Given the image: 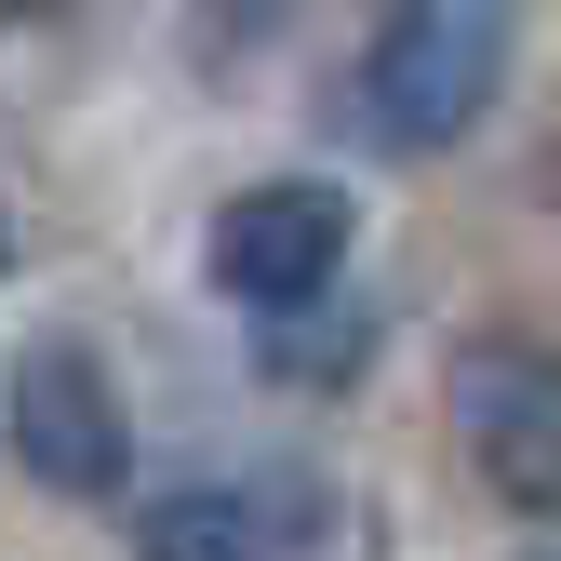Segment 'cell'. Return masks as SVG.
I'll return each instance as SVG.
<instances>
[{"instance_id":"cell-1","label":"cell","mask_w":561,"mask_h":561,"mask_svg":"<svg viewBox=\"0 0 561 561\" xmlns=\"http://www.w3.org/2000/svg\"><path fill=\"white\" fill-rule=\"evenodd\" d=\"M508 54H522V0H388L347 107H362V134L388 161H442V148H468L495 121Z\"/></svg>"},{"instance_id":"cell-8","label":"cell","mask_w":561,"mask_h":561,"mask_svg":"<svg viewBox=\"0 0 561 561\" xmlns=\"http://www.w3.org/2000/svg\"><path fill=\"white\" fill-rule=\"evenodd\" d=\"M14 254H27V241H14V201H0V267H14Z\"/></svg>"},{"instance_id":"cell-7","label":"cell","mask_w":561,"mask_h":561,"mask_svg":"<svg viewBox=\"0 0 561 561\" xmlns=\"http://www.w3.org/2000/svg\"><path fill=\"white\" fill-rule=\"evenodd\" d=\"M41 14H67V0H0V27H41Z\"/></svg>"},{"instance_id":"cell-4","label":"cell","mask_w":561,"mask_h":561,"mask_svg":"<svg viewBox=\"0 0 561 561\" xmlns=\"http://www.w3.org/2000/svg\"><path fill=\"white\" fill-rule=\"evenodd\" d=\"M347 241H362V215H347L334 174H267V187H241L228 215H215V241H201V254H215V295H228V308L295 321V308L334 295Z\"/></svg>"},{"instance_id":"cell-3","label":"cell","mask_w":561,"mask_h":561,"mask_svg":"<svg viewBox=\"0 0 561 561\" xmlns=\"http://www.w3.org/2000/svg\"><path fill=\"white\" fill-rule=\"evenodd\" d=\"M0 428H14V468L67 508H107L134 481V401H121V362L94 334H41L14 388H0Z\"/></svg>"},{"instance_id":"cell-2","label":"cell","mask_w":561,"mask_h":561,"mask_svg":"<svg viewBox=\"0 0 561 561\" xmlns=\"http://www.w3.org/2000/svg\"><path fill=\"white\" fill-rule=\"evenodd\" d=\"M442 414H455L468 481L508 522H561V347L548 334H508V321L468 334L442 362Z\"/></svg>"},{"instance_id":"cell-6","label":"cell","mask_w":561,"mask_h":561,"mask_svg":"<svg viewBox=\"0 0 561 561\" xmlns=\"http://www.w3.org/2000/svg\"><path fill=\"white\" fill-rule=\"evenodd\" d=\"M254 362H267V375H347V362H362V308L321 295V308H295V321H267Z\"/></svg>"},{"instance_id":"cell-9","label":"cell","mask_w":561,"mask_h":561,"mask_svg":"<svg viewBox=\"0 0 561 561\" xmlns=\"http://www.w3.org/2000/svg\"><path fill=\"white\" fill-rule=\"evenodd\" d=\"M548 561H561V548H548Z\"/></svg>"},{"instance_id":"cell-5","label":"cell","mask_w":561,"mask_h":561,"mask_svg":"<svg viewBox=\"0 0 561 561\" xmlns=\"http://www.w3.org/2000/svg\"><path fill=\"white\" fill-rule=\"evenodd\" d=\"M334 522L321 468H228V481H174L134 508V561H308Z\"/></svg>"}]
</instances>
